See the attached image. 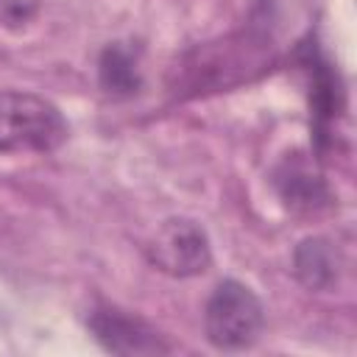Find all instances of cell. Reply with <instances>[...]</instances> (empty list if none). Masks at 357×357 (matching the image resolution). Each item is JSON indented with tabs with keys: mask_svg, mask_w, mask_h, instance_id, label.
<instances>
[{
	"mask_svg": "<svg viewBox=\"0 0 357 357\" xmlns=\"http://www.w3.org/2000/svg\"><path fill=\"white\" fill-rule=\"evenodd\" d=\"M337 251L329 240L324 237H307L298 243L296 254H293V271L298 276V282L310 290H326L335 284L337 279Z\"/></svg>",
	"mask_w": 357,
	"mask_h": 357,
	"instance_id": "6",
	"label": "cell"
},
{
	"mask_svg": "<svg viewBox=\"0 0 357 357\" xmlns=\"http://www.w3.org/2000/svg\"><path fill=\"white\" fill-rule=\"evenodd\" d=\"M86 326L95 335V340L112 354H167L170 351V343H165L151 324L109 304L95 307L86 318Z\"/></svg>",
	"mask_w": 357,
	"mask_h": 357,
	"instance_id": "4",
	"label": "cell"
},
{
	"mask_svg": "<svg viewBox=\"0 0 357 357\" xmlns=\"http://www.w3.org/2000/svg\"><path fill=\"white\" fill-rule=\"evenodd\" d=\"M98 70H100V86L109 95H134L142 84L137 61H134L131 50L123 45H109L100 56Z\"/></svg>",
	"mask_w": 357,
	"mask_h": 357,
	"instance_id": "7",
	"label": "cell"
},
{
	"mask_svg": "<svg viewBox=\"0 0 357 357\" xmlns=\"http://www.w3.org/2000/svg\"><path fill=\"white\" fill-rule=\"evenodd\" d=\"M265 324L262 301L237 279H223L204 310V329L215 349L240 351L257 343Z\"/></svg>",
	"mask_w": 357,
	"mask_h": 357,
	"instance_id": "2",
	"label": "cell"
},
{
	"mask_svg": "<svg viewBox=\"0 0 357 357\" xmlns=\"http://www.w3.org/2000/svg\"><path fill=\"white\" fill-rule=\"evenodd\" d=\"M276 187L282 201L293 212H318L329 204V190L318 173H312L304 162H284L276 173Z\"/></svg>",
	"mask_w": 357,
	"mask_h": 357,
	"instance_id": "5",
	"label": "cell"
},
{
	"mask_svg": "<svg viewBox=\"0 0 357 357\" xmlns=\"http://www.w3.org/2000/svg\"><path fill=\"white\" fill-rule=\"evenodd\" d=\"M67 139V120L56 103L33 92H0V151L50 153Z\"/></svg>",
	"mask_w": 357,
	"mask_h": 357,
	"instance_id": "1",
	"label": "cell"
},
{
	"mask_svg": "<svg viewBox=\"0 0 357 357\" xmlns=\"http://www.w3.org/2000/svg\"><path fill=\"white\" fill-rule=\"evenodd\" d=\"M151 265H156L167 276H198L209 268L212 251L204 229L190 218H170L165 220L151 243L145 245Z\"/></svg>",
	"mask_w": 357,
	"mask_h": 357,
	"instance_id": "3",
	"label": "cell"
}]
</instances>
